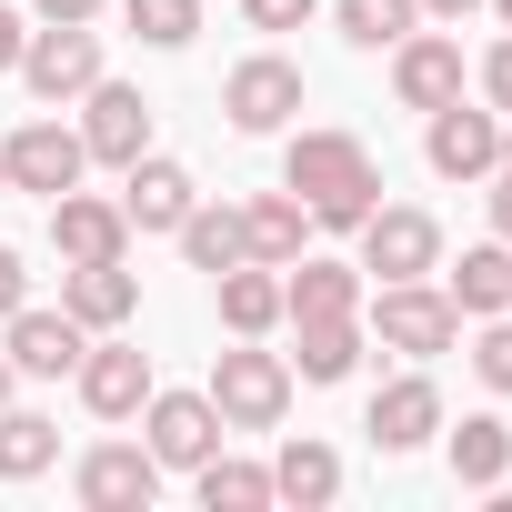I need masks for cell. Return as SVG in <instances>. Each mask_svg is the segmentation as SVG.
<instances>
[{
    "instance_id": "1",
    "label": "cell",
    "mask_w": 512,
    "mask_h": 512,
    "mask_svg": "<svg viewBox=\"0 0 512 512\" xmlns=\"http://www.w3.org/2000/svg\"><path fill=\"white\" fill-rule=\"evenodd\" d=\"M282 191H292L322 231H362V221L382 211V171H372V151H362L352 131H302V141L282 151Z\"/></svg>"
},
{
    "instance_id": "2",
    "label": "cell",
    "mask_w": 512,
    "mask_h": 512,
    "mask_svg": "<svg viewBox=\"0 0 512 512\" xmlns=\"http://www.w3.org/2000/svg\"><path fill=\"white\" fill-rule=\"evenodd\" d=\"M211 412H221V432H272L292 412V362L262 342H231L211 362Z\"/></svg>"
},
{
    "instance_id": "3",
    "label": "cell",
    "mask_w": 512,
    "mask_h": 512,
    "mask_svg": "<svg viewBox=\"0 0 512 512\" xmlns=\"http://www.w3.org/2000/svg\"><path fill=\"white\" fill-rule=\"evenodd\" d=\"M372 332H382V352L432 362V352L462 342V312H452V292H432V282H372Z\"/></svg>"
},
{
    "instance_id": "4",
    "label": "cell",
    "mask_w": 512,
    "mask_h": 512,
    "mask_svg": "<svg viewBox=\"0 0 512 512\" xmlns=\"http://www.w3.org/2000/svg\"><path fill=\"white\" fill-rule=\"evenodd\" d=\"M141 442H151L161 472H201V462L221 452V412H211V392H161V382H151V402H141Z\"/></svg>"
},
{
    "instance_id": "5",
    "label": "cell",
    "mask_w": 512,
    "mask_h": 512,
    "mask_svg": "<svg viewBox=\"0 0 512 512\" xmlns=\"http://www.w3.org/2000/svg\"><path fill=\"white\" fill-rule=\"evenodd\" d=\"M432 272H442V221L382 201L362 221V282H432Z\"/></svg>"
},
{
    "instance_id": "6",
    "label": "cell",
    "mask_w": 512,
    "mask_h": 512,
    "mask_svg": "<svg viewBox=\"0 0 512 512\" xmlns=\"http://www.w3.org/2000/svg\"><path fill=\"white\" fill-rule=\"evenodd\" d=\"M21 81L61 111V101H81L91 81H101V31L91 21H51V31H31L21 41Z\"/></svg>"
},
{
    "instance_id": "7",
    "label": "cell",
    "mask_w": 512,
    "mask_h": 512,
    "mask_svg": "<svg viewBox=\"0 0 512 512\" xmlns=\"http://www.w3.org/2000/svg\"><path fill=\"white\" fill-rule=\"evenodd\" d=\"M221 111H231V131L272 141V131H292V111H302V71H292L282 51H251V61L221 81Z\"/></svg>"
},
{
    "instance_id": "8",
    "label": "cell",
    "mask_w": 512,
    "mask_h": 512,
    "mask_svg": "<svg viewBox=\"0 0 512 512\" xmlns=\"http://www.w3.org/2000/svg\"><path fill=\"white\" fill-rule=\"evenodd\" d=\"M0 171H11V191H41V201H61V191H81L91 151H81V131H61V121H21L11 141H0Z\"/></svg>"
},
{
    "instance_id": "9",
    "label": "cell",
    "mask_w": 512,
    "mask_h": 512,
    "mask_svg": "<svg viewBox=\"0 0 512 512\" xmlns=\"http://www.w3.org/2000/svg\"><path fill=\"white\" fill-rule=\"evenodd\" d=\"M71 492H81L91 512H151L161 462H151V442H91L81 472H71Z\"/></svg>"
},
{
    "instance_id": "10",
    "label": "cell",
    "mask_w": 512,
    "mask_h": 512,
    "mask_svg": "<svg viewBox=\"0 0 512 512\" xmlns=\"http://www.w3.org/2000/svg\"><path fill=\"white\" fill-rule=\"evenodd\" d=\"M0 352H11V372L21 382H61V372H81V352H91V332L71 322V312H11L0 322Z\"/></svg>"
},
{
    "instance_id": "11",
    "label": "cell",
    "mask_w": 512,
    "mask_h": 512,
    "mask_svg": "<svg viewBox=\"0 0 512 512\" xmlns=\"http://www.w3.org/2000/svg\"><path fill=\"white\" fill-rule=\"evenodd\" d=\"M81 101H91V111H81V151L111 161V171H131V161L151 151V101H141L131 81H91Z\"/></svg>"
},
{
    "instance_id": "12",
    "label": "cell",
    "mask_w": 512,
    "mask_h": 512,
    "mask_svg": "<svg viewBox=\"0 0 512 512\" xmlns=\"http://www.w3.org/2000/svg\"><path fill=\"white\" fill-rule=\"evenodd\" d=\"M422 151H432V171H442V181H492V161H502V111H492V101H482V111L442 101V111H432V131H422Z\"/></svg>"
},
{
    "instance_id": "13",
    "label": "cell",
    "mask_w": 512,
    "mask_h": 512,
    "mask_svg": "<svg viewBox=\"0 0 512 512\" xmlns=\"http://www.w3.org/2000/svg\"><path fill=\"white\" fill-rule=\"evenodd\" d=\"M392 91H402V111H442V101H462V41H442V31H402V41H392Z\"/></svg>"
},
{
    "instance_id": "14",
    "label": "cell",
    "mask_w": 512,
    "mask_h": 512,
    "mask_svg": "<svg viewBox=\"0 0 512 512\" xmlns=\"http://www.w3.org/2000/svg\"><path fill=\"white\" fill-rule=\"evenodd\" d=\"M81 402H91L101 422H131V412L151 402V352H141V342H121V332H111V342H91V352H81Z\"/></svg>"
},
{
    "instance_id": "15",
    "label": "cell",
    "mask_w": 512,
    "mask_h": 512,
    "mask_svg": "<svg viewBox=\"0 0 512 512\" xmlns=\"http://www.w3.org/2000/svg\"><path fill=\"white\" fill-rule=\"evenodd\" d=\"M51 251H61V262H121V251H131V211L91 201V191H61L51 201Z\"/></svg>"
},
{
    "instance_id": "16",
    "label": "cell",
    "mask_w": 512,
    "mask_h": 512,
    "mask_svg": "<svg viewBox=\"0 0 512 512\" xmlns=\"http://www.w3.org/2000/svg\"><path fill=\"white\" fill-rule=\"evenodd\" d=\"M61 312H71L81 332H121V322L141 312L131 262H61Z\"/></svg>"
},
{
    "instance_id": "17",
    "label": "cell",
    "mask_w": 512,
    "mask_h": 512,
    "mask_svg": "<svg viewBox=\"0 0 512 512\" xmlns=\"http://www.w3.org/2000/svg\"><path fill=\"white\" fill-rule=\"evenodd\" d=\"M362 432H372L382 452H422V442L442 432V392H432L422 372H402V382H382V392H372V412H362Z\"/></svg>"
},
{
    "instance_id": "18",
    "label": "cell",
    "mask_w": 512,
    "mask_h": 512,
    "mask_svg": "<svg viewBox=\"0 0 512 512\" xmlns=\"http://www.w3.org/2000/svg\"><path fill=\"white\" fill-rule=\"evenodd\" d=\"M201 191H191V171L181 161H161V151H141L131 171H121V211H131V231H181V211H191Z\"/></svg>"
},
{
    "instance_id": "19",
    "label": "cell",
    "mask_w": 512,
    "mask_h": 512,
    "mask_svg": "<svg viewBox=\"0 0 512 512\" xmlns=\"http://www.w3.org/2000/svg\"><path fill=\"white\" fill-rule=\"evenodd\" d=\"M332 312H362V262H292L282 282V322H332Z\"/></svg>"
},
{
    "instance_id": "20",
    "label": "cell",
    "mask_w": 512,
    "mask_h": 512,
    "mask_svg": "<svg viewBox=\"0 0 512 512\" xmlns=\"http://www.w3.org/2000/svg\"><path fill=\"white\" fill-rule=\"evenodd\" d=\"M442 292H452V312H472V322L512 312V241H472L462 262L442 272Z\"/></svg>"
},
{
    "instance_id": "21",
    "label": "cell",
    "mask_w": 512,
    "mask_h": 512,
    "mask_svg": "<svg viewBox=\"0 0 512 512\" xmlns=\"http://www.w3.org/2000/svg\"><path fill=\"white\" fill-rule=\"evenodd\" d=\"M302 231H312V211H302L292 191H262V201H241V241H251V262L292 272V262H302Z\"/></svg>"
},
{
    "instance_id": "22",
    "label": "cell",
    "mask_w": 512,
    "mask_h": 512,
    "mask_svg": "<svg viewBox=\"0 0 512 512\" xmlns=\"http://www.w3.org/2000/svg\"><path fill=\"white\" fill-rule=\"evenodd\" d=\"M221 282V322L241 332V342H262L272 322H282V272L272 262H231V272H211Z\"/></svg>"
},
{
    "instance_id": "23",
    "label": "cell",
    "mask_w": 512,
    "mask_h": 512,
    "mask_svg": "<svg viewBox=\"0 0 512 512\" xmlns=\"http://www.w3.org/2000/svg\"><path fill=\"white\" fill-rule=\"evenodd\" d=\"M332 492H342V452H332V442H312V432H302V442H282V462H272V502L322 512Z\"/></svg>"
},
{
    "instance_id": "24",
    "label": "cell",
    "mask_w": 512,
    "mask_h": 512,
    "mask_svg": "<svg viewBox=\"0 0 512 512\" xmlns=\"http://www.w3.org/2000/svg\"><path fill=\"white\" fill-rule=\"evenodd\" d=\"M292 332H302V352H292V372H302V382H352V362H362V312L292 322Z\"/></svg>"
},
{
    "instance_id": "25",
    "label": "cell",
    "mask_w": 512,
    "mask_h": 512,
    "mask_svg": "<svg viewBox=\"0 0 512 512\" xmlns=\"http://www.w3.org/2000/svg\"><path fill=\"white\" fill-rule=\"evenodd\" d=\"M61 462V422L51 412H11L0 402V482H41Z\"/></svg>"
},
{
    "instance_id": "26",
    "label": "cell",
    "mask_w": 512,
    "mask_h": 512,
    "mask_svg": "<svg viewBox=\"0 0 512 512\" xmlns=\"http://www.w3.org/2000/svg\"><path fill=\"white\" fill-rule=\"evenodd\" d=\"M171 241H181V262H191V272H231V262H251V241H241V211H231V201H221V211L191 201Z\"/></svg>"
},
{
    "instance_id": "27",
    "label": "cell",
    "mask_w": 512,
    "mask_h": 512,
    "mask_svg": "<svg viewBox=\"0 0 512 512\" xmlns=\"http://www.w3.org/2000/svg\"><path fill=\"white\" fill-rule=\"evenodd\" d=\"M502 472H512V432H502L492 412H472V422L452 432V482H462V492H502Z\"/></svg>"
},
{
    "instance_id": "28",
    "label": "cell",
    "mask_w": 512,
    "mask_h": 512,
    "mask_svg": "<svg viewBox=\"0 0 512 512\" xmlns=\"http://www.w3.org/2000/svg\"><path fill=\"white\" fill-rule=\"evenodd\" d=\"M121 21H131V41H151V51H191V41H201V0H121Z\"/></svg>"
},
{
    "instance_id": "29",
    "label": "cell",
    "mask_w": 512,
    "mask_h": 512,
    "mask_svg": "<svg viewBox=\"0 0 512 512\" xmlns=\"http://www.w3.org/2000/svg\"><path fill=\"white\" fill-rule=\"evenodd\" d=\"M332 21H342V41H352V51H392V41L422 21V0H342Z\"/></svg>"
},
{
    "instance_id": "30",
    "label": "cell",
    "mask_w": 512,
    "mask_h": 512,
    "mask_svg": "<svg viewBox=\"0 0 512 512\" xmlns=\"http://www.w3.org/2000/svg\"><path fill=\"white\" fill-rule=\"evenodd\" d=\"M201 502H211V512H262V502H272V472L211 452V462H201Z\"/></svg>"
},
{
    "instance_id": "31",
    "label": "cell",
    "mask_w": 512,
    "mask_h": 512,
    "mask_svg": "<svg viewBox=\"0 0 512 512\" xmlns=\"http://www.w3.org/2000/svg\"><path fill=\"white\" fill-rule=\"evenodd\" d=\"M472 372H482L492 392H512V312H492V322H482V342H472Z\"/></svg>"
},
{
    "instance_id": "32",
    "label": "cell",
    "mask_w": 512,
    "mask_h": 512,
    "mask_svg": "<svg viewBox=\"0 0 512 512\" xmlns=\"http://www.w3.org/2000/svg\"><path fill=\"white\" fill-rule=\"evenodd\" d=\"M312 11H322V0H241V21H251V31H302Z\"/></svg>"
},
{
    "instance_id": "33",
    "label": "cell",
    "mask_w": 512,
    "mask_h": 512,
    "mask_svg": "<svg viewBox=\"0 0 512 512\" xmlns=\"http://www.w3.org/2000/svg\"><path fill=\"white\" fill-rule=\"evenodd\" d=\"M482 101H492V111L512 121V31H502V41L482 51Z\"/></svg>"
},
{
    "instance_id": "34",
    "label": "cell",
    "mask_w": 512,
    "mask_h": 512,
    "mask_svg": "<svg viewBox=\"0 0 512 512\" xmlns=\"http://www.w3.org/2000/svg\"><path fill=\"white\" fill-rule=\"evenodd\" d=\"M21 302H31V272H21V251H11V241H0V322H11Z\"/></svg>"
},
{
    "instance_id": "35",
    "label": "cell",
    "mask_w": 512,
    "mask_h": 512,
    "mask_svg": "<svg viewBox=\"0 0 512 512\" xmlns=\"http://www.w3.org/2000/svg\"><path fill=\"white\" fill-rule=\"evenodd\" d=\"M21 41H31V21L11 11V0H0V71H21Z\"/></svg>"
},
{
    "instance_id": "36",
    "label": "cell",
    "mask_w": 512,
    "mask_h": 512,
    "mask_svg": "<svg viewBox=\"0 0 512 512\" xmlns=\"http://www.w3.org/2000/svg\"><path fill=\"white\" fill-rule=\"evenodd\" d=\"M482 201H492V231L512 241V171H492V191H482Z\"/></svg>"
},
{
    "instance_id": "37",
    "label": "cell",
    "mask_w": 512,
    "mask_h": 512,
    "mask_svg": "<svg viewBox=\"0 0 512 512\" xmlns=\"http://www.w3.org/2000/svg\"><path fill=\"white\" fill-rule=\"evenodd\" d=\"M31 11H41V21H91L101 0H31Z\"/></svg>"
},
{
    "instance_id": "38",
    "label": "cell",
    "mask_w": 512,
    "mask_h": 512,
    "mask_svg": "<svg viewBox=\"0 0 512 512\" xmlns=\"http://www.w3.org/2000/svg\"><path fill=\"white\" fill-rule=\"evenodd\" d=\"M422 11H442V21H462V11H482V0H422Z\"/></svg>"
},
{
    "instance_id": "39",
    "label": "cell",
    "mask_w": 512,
    "mask_h": 512,
    "mask_svg": "<svg viewBox=\"0 0 512 512\" xmlns=\"http://www.w3.org/2000/svg\"><path fill=\"white\" fill-rule=\"evenodd\" d=\"M11 382H21V372H11V352H0V402H11Z\"/></svg>"
},
{
    "instance_id": "40",
    "label": "cell",
    "mask_w": 512,
    "mask_h": 512,
    "mask_svg": "<svg viewBox=\"0 0 512 512\" xmlns=\"http://www.w3.org/2000/svg\"><path fill=\"white\" fill-rule=\"evenodd\" d=\"M492 11H502V31H512V0H492Z\"/></svg>"
},
{
    "instance_id": "41",
    "label": "cell",
    "mask_w": 512,
    "mask_h": 512,
    "mask_svg": "<svg viewBox=\"0 0 512 512\" xmlns=\"http://www.w3.org/2000/svg\"><path fill=\"white\" fill-rule=\"evenodd\" d=\"M0 191H11V171H0Z\"/></svg>"
}]
</instances>
